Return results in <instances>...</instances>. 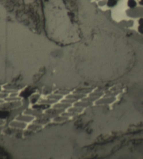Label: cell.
Masks as SVG:
<instances>
[{"label": "cell", "mask_w": 143, "mask_h": 159, "mask_svg": "<svg viewBox=\"0 0 143 159\" xmlns=\"http://www.w3.org/2000/svg\"><path fill=\"white\" fill-rule=\"evenodd\" d=\"M136 2L134 0H129V6L133 8L134 7L136 6Z\"/></svg>", "instance_id": "obj_1"}]
</instances>
